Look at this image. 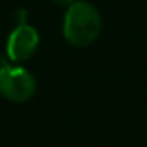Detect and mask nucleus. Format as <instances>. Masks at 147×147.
Listing matches in <instances>:
<instances>
[{
	"instance_id": "obj_5",
	"label": "nucleus",
	"mask_w": 147,
	"mask_h": 147,
	"mask_svg": "<svg viewBox=\"0 0 147 147\" xmlns=\"http://www.w3.org/2000/svg\"><path fill=\"white\" fill-rule=\"evenodd\" d=\"M53 2H55L57 5H60V7H65V9H67V7H69L70 3H74L75 0H53Z\"/></svg>"
},
{
	"instance_id": "obj_3",
	"label": "nucleus",
	"mask_w": 147,
	"mask_h": 147,
	"mask_svg": "<svg viewBox=\"0 0 147 147\" xmlns=\"http://www.w3.org/2000/svg\"><path fill=\"white\" fill-rule=\"evenodd\" d=\"M38 46H39V33L36 31V28L26 22L12 29V33L7 38L5 53L10 62L21 63V62L29 60L36 53Z\"/></svg>"
},
{
	"instance_id": "obj_2",
	"label": "nucleus",
	"mask_w": 147,
	"mask_h": 147,
	"mask_svg": "<svg viewBox=\"0 0 147 147\" xmlns=\"http://www.w3.org/2000/svg\"><path fill=\"white\" fill-rule=\"evenodd\" d=\"M0 94L14 103H26L36 94V79L16 63L0 65Z\"/></svg>"
},
{
	"instance_id": "obj_4",
	"label": "nucleus",
	"mask_w": 147,
	"mask_h": 147,
	"mask_svg": "<svg viewBox=\"0 0 147 147\" xmlns=\"http://www.w3.org/2000/svg\"><path fill=\"white\" fill-rule=\"evenodd\" d=\"M14 21H16V26H19V24H26V21H28V12H26L24 9L16 10V14H14Z\"/></svg>"
},
{
	"instance_id": "obj_1",
	"label": "nucleus",
	"mask_w": 147,
	"mask_h": 147,
	"mask_svg": "<svg viewBox=\"0 0 147 147\" xmlns=\"http://www.w3.org/2000/svg\"><path fill=\"white\" fill-rule=\"evenodd\" d=\"M103 29V17L98 7L87 0H75L63 16L62 33L67 43L84 48L92 45Z\"/></svg>"
}]
</instances>
